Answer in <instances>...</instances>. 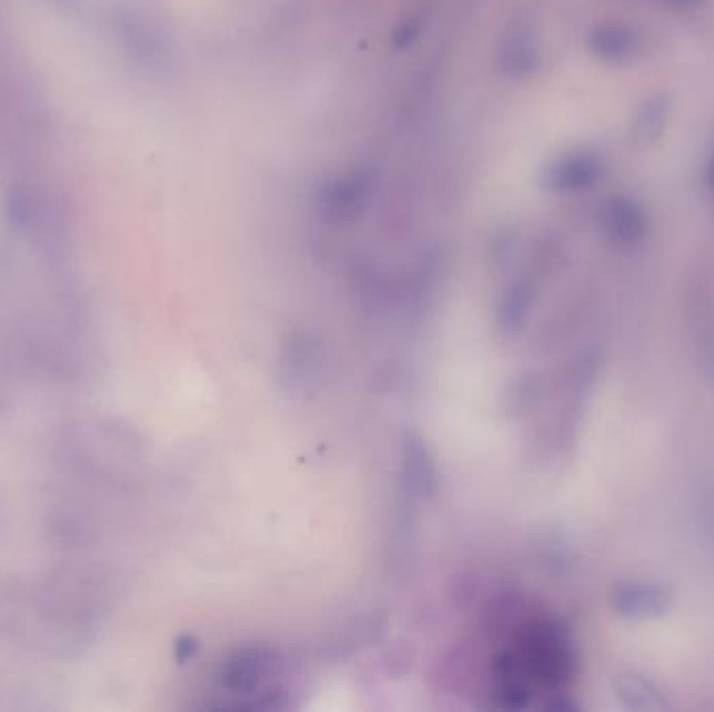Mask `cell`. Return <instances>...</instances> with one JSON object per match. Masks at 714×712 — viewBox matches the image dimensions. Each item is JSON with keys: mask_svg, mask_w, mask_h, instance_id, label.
Instances as JSON below:
<instances>
[{"mask_svg": "<svg viewBox=\"0 0 714 712\" xmlns=\"http://www.w3.org/2000/svg\"><path fill=\"white\" fill-rule=\"evenodd\" d=\"M61 448L68 467L87 481L120 483L125 464L134 460L139 443L134 433L111 418L80 420L66 429Z\"/></svg>", "mask_w": 714, "mask_h": 712, "instance_id": "6da1fadb", "label": "cell"}, {"mask_svg": "<svg viewBox=\"0 0 714 712\" xmlns=\"http://www.w3.org/2000/svg\"><path fill=\"white\" fill-rule=\"evenodd\" d=\"M44 533L57 550H87L99 539V522L84 502L61 500L47 510Z\"/></svg>", "mask_w": 714, "mask_h": 712, "instance_id": "7a4b0ae2", "label": "cell"}, {"mask_svg": "<svg viewBox=\"0 0 714 712\" xmlns=\"http://www.w3.org/2000/svg\"><path fill=\"white\" fill-rule=\"evenodd\" d=\"M610 598L612 609L627 619H656L671 609V595L658 583H623Z\"/></svg>", "mask_w": 714, "mask_h": 712, "instance_id": "3957f363", "label": "cell"}, {"mask_svg": "<svg viewBox=\"0 0 714 712\" xmlns=\"http://www.w3.org/2000/svg\"><path fill=\"white\" fill-rule=\"evenodd\" d=\"M616 685H619V695L627 702V706L631 709L654 711V709L664 706L658 690L647 679L625 675V678L619 679Z\"/></svg>", "mask_w": 714, "mask_h": 712, "instance_id": "277c9868", "label": "cell"}]
</instances>
